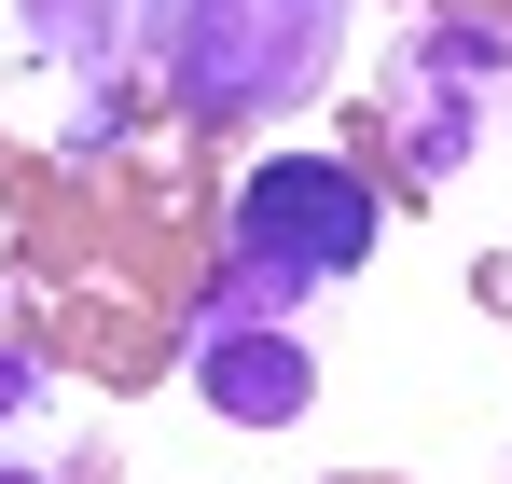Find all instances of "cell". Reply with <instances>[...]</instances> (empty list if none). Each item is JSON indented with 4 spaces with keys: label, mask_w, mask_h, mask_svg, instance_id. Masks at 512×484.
<instances>
[{
    "label": "cell",
    "mask_w": 512,
    "mask_h": 484,
    "mask_svg": "<svg viewBox=\"0 0 512 484\" xmlns=\"http://www.w3.org/2000/svg\"><path fill=\"white\" fill-rule=\"evenodd\" d=\"M346 56V0H180L167 83L194 125H263Z\"/></svg>",
    "instance_id": "6da1fadb"
},
{
    "label": "cell",
    "mask_w": 512,
    "mask_h": 484,
    "mask_svg": "<svg viewBox=\"0 0 512 484\" xmlns=\"http://www.w3.org/2000/svg\"><path fill=\"white\" fill-rule=\"evenodd\" d=\"M360 263H374V180H360V166H333V153L250 166V194H236V291H250V305L305 319Z\"/></svg>",
    "instance_id": "7a4b0ae2"
},
{
    "label": "cell",
    "mask_w": 512,
    "mask_h": 484,
    "mask_svg": "<svg viewBox=\"0 0 512 484\" xmlns=\"http://www.w3.org/2000/svg\"><path fill=\"white\" fill-rule=\"evenodd\" d=\"M512 83V42L499 28H457V14H429L416 42H402V70H388V125H402V153L416 180H457L471 139H485V97Z\"/></svg>",
    "instance_id": "3957f363"
},
{
    "label": "cell",
    "mask_w": 512,
    "mask_h": 484,
    "mask_svg": "<svg viewBox=\"0 0 512 484\" xmlns=\"http://www.w3.org/2000/svg\"><path fill=\"white\" fill-rule=\"evenodd\" d=\"M194 388L236 415V429H291V415L319 402V360H305V332L277 319V305H250V291L222 277L208 319H194Z\"/></svg>",
    "instance_id": "277c9868"
},
{
    "label": "cell",
    "mask_w": 512,
    "mask_h": 484,
    "mask_svg": "<svg viewBox=\"0 0 512 484\" xmlns=\"http://www.w3.org/2000/svg\"><path fill=\"white\" fill-rule=\"evenodd\" d=\"M14 14H28V42H42L56 70H84L70 139H111L125 70H139V56H167V28H180V0H14Z\"/></svg>",
    "instance_id": "5b68a950"
},
{
    "label": "cell",
    "mask_w": 512,
    "mask_h": 484,
    "mask_svg": "<svg viewBox=\"0 0 512 484\" xmlns=\"http://www.w3.org/2000/svg\"><path fill=\"white\" fill-rule=\"evenodd\" d=\"M28 402H42V360H28V346H0V429H14Z\"/></svg>",
    "instance_id": "8992f818"
},
{
    "label": "cell",
    "mask_w": 512,
    "mask_h": 484,
    "mask_svg": "<svg viewBox=\"0 0 512 484\" xmlns=\"http://www.w3.org/2000/svg\"><path fill=\"white\" fill-rule=\"evenodd\" d=\"M0 484H42V471H0Z\"/></svg>",
    "instance_id": "52a82bcc"
}]
</instances>
